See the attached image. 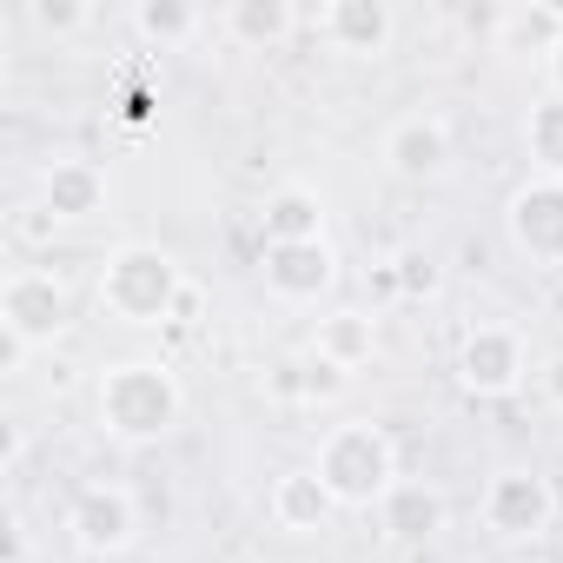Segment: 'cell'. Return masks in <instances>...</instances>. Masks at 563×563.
<instances>
[{
    "mask_svg": "<svg viewBox=\"0 0 563 563\" xmlns=\"http://www.w3.org/2000/svg\"><path fill=\"white\" fill-rule=\"evenodd\" d=\"M93 418L113 444H159L186 418V385L166 358H113L93 378Z\"/></svg>",
    "mask_w": 563,
    "mask_h": 563,
    "instance_id": "1",
    "label": "cell"
},
{
    "mask_svg": "<svg viewBox=\"0 0 563 563\" xmlns=\"http://www.w3.org/2000/svg\"><path fill=\"white\" fill-rule=\"evenodd\" d=\"M186 265L153 245V239H126L100 258V278H93V299L107 319L120 325H173L179 319V299H186Z\"/></svg>",
    "mask_w": 563,
    "mask_h": 563,
    "instance_id": "2",
    "label": "cell"
},
{
    "mask_svg": "<svg viewBox=\"0 0 563 563\" xmlns=\"http://www.w3.org/2000/svg\"><path fill=\"white\" fill-rule=\"evenodd\" d=\"M312 471L325 477V490L339 497V510H378L385 490L405 477L391 431L372 424V418H339V424H325V438H319V451H312Z\"/></svg>",
    "mask_w": 563,
    "mask_h": 563,
    "instance_id": "3",
    "label": "cell"
},
{
    "mask_svg": "<svg viewBox=\"0 0 563 563\" xmlns=\"http://www.w3.org/2000/svg\"><path fill=\"white\" fill-rule=\"evenodd\" d=\"M477 517L497 543H537L563 523V504H556V484L537 471V464H504L484 477V497H477Z\"/></svg>",
    "mask_w": 563,
    "mask_h": 563,
    "instance_id": "4",
    "label": "cell"
},
{
    "mask_svg": "<svg viewBox=\"0 0 563 563\" xmlns=\"http://www.w3.org/2000/svg\"><path fill=\"white\" fill-rule=\"evenodd\" d=\"M74 325V286L54 265H14L0 278V332H14L34 352H54Z\"/></svg>",
    "mask_w": 563,
    "mask_h": 563,
    "instance_id": "5",
    "label": "cell"
},
{
    "mask_svg": "<svg viewBox=\"0 0 563 563\" xmlns=\"http://www.w3.org/2000/svg\"><path fill=\"white\" fill-rule=\"evenodd\" d=\"M451 372H457V385H464L471 398H484V405L517 398V391L530 385V339H523L517 325H504V319H477V325L457 339Z\"/></svg>",
    "mask_w": 563,
    "mask_h": 563,
    "instance_id": "6",
    "label": "cell"
},
{
    "mask_svg": "<svg viewBox=\"0 0 563 563\" xmlns=\"http://www.w3.org/2000/svg\"><path fill=\"white\" fill-rule=\"evenodd\" d=\"M60 530H67V543L80 550V556H93V563H107V556H126L133 543H140V497L126 490V484H80L74 490V504H67V517H60Z\"/></svg>",
    "mask_w": 563,
    "mask_h": 563,
    "instance_id": "7",
    "label": "cell"
},
{
    "mask_svg": "<svg viewBox=\"0 0 563 563\" xmlns=\"http://www.w3.org/2000/svg\"><path fill=\"white\" fill-rule=\"evenodd\" d=\"M378 159H385L391 179H405V186H431V179L451 173V159H457V133H451V120H444L438 107H411V113H398V120L385 126Z\"/></svg>",
    "mask_w": 563,
    "mask_h": 563,
    "instance_id": "8",
    "label": "cell"
},
{
    "mask_svg": "<svg viewBox=\"0 0 563 563\" xmlns=\"http://www.w3.org/2000/svg\"><path fill=\"white\" fill-rule=\"evenodd\" d=\"M504 239L523 265L563 272V179H523L504 199Z\"/></svg>",
    "mask_w": 563,
    "mask_h": 563,
    "instance_id": "9",
    "label": "cell"
},
{
    "mask_svg": "<svg viewBox=\"0 0 563 563\" xmlns=\"http://www.w3.org/2000/svg\"><path fill=\"white\" fill-rule=\"evenodd\" d=\"M258 286L278 306H319L339 286V252L332 239H299V245H265L258 252Z\"/></svg>",
    "mask_w": 563,
    "mask_h": 563,
    "instance_id": "10",
    "label": "cell"
},
{
    "mask_svg": "<svg viewBox=\"0 0 563 563\" xmlns=\"http://www.w3.org/2000/svg\"><path fill=\"white\" fill-rule=\"evenodd\" d=\"M306 21L345 60H385L391 41H398V8H391V0H325V8L306 14Z\"/></svg>",
    "mask_w": 563,
    "mask_h": 563,
    "instance_id": "11",
    "label": "cell"
},
{
    "mask_svg": "<svg viewBox=\"0 0 563 563\" xmlns=\"http://www.w3.org/2000/svg\"><path fill=\"white\" fill-rule=\"evenodd\" d=\"M107 206H113V179H107L100 159H74V153L47 159V173H41V212L54 225H87Z\"/></svg>",
    "mask_w": 563,
    "mask_h": 563,
    "instance_id": "12",
    "label": "cell"
},
{
    "mask_svg": "<svg viewBox=\"0 0 563 563\" xmlns=\"http://www.w3.org/2000/svg\"><path fill=\"white\" fill-rule=\"evenodd\" d=\"M265 517L278 537H319L339 523V497L325 490V477L312 464H292V471H278L272 490H265Z\"/></svg>",
    "mask_w": 563,
    "mask_h": 563,
    "instance_id": "13",
    "label": "cell"
},
{
    "mask_svg": "<svg viewBox=\"0 0 563 563\" xmlns=\"http://www.w3.org/2000/svg\"><path fill=\"white\" fill-rule=\"evenodd\" d=\"M444 523H451V497L431 477H398L385 490V504H378V530L391 543H431Z\"/></svg>",
    "mask_w": 563,
    "mask_h": 563,
    "instance_id": "14",
    "label": "cell"
},
{
    "mask_svg": "<svg viewBox=\"0 0 563 563\" xmlns=\"http://www.w3.org/2000/svg\"><path fill=\"white\" fill-rule=\"evenodd\" d=\"M299 27H306V14L292 8V0H225V8H219V34L232 47H245V54L286 47Z\"/></svg>",
    "mask_w": 563,
    "mask_h": 563,
    "instance_id": "15",
    "label": "cell"
},
{
    "mask_svg": "<svg viewBox=\"0 0 563 563\" xmlns=\"http://www.w3.org/2000/svg\"><path fill=\"white\" fill-rule=\"evenodd\" d=\"M312 358L339 365L345 378L365 372V365L378 358V312H365V306H332V312L319 319V332H312Z\"/></svg>",
    "mask_w": 563,
    "mask_h": 563,
    "instance_id": "16",
    "label": "cell"
},
{
    "mask_svg": "<svg viewBox=\"0 0 563 563\" xmlns=\"http://www.w3.org/2000/svg\"><path fill=\"white\" fill-rule=\"evenodd\" d=\"M265 245H299V239H325V199L312 186H278L258 212Z\"/></svg>",
    "mask_w": 563,
    "mask_h": 563,
    "instance_id": "17",
    "label": "cell"
},
{
    "mask_svg": "<svg viewBox=\"0 0 563 563\" xmlns=\"http://www.w3.org/2000/svg\"><path fill=\"white\" fill-rule=\"evenodd\" d=\"M497 47L550 60L563 47V8H543V0H517V8H504L497 14Z\"/></svg>",
    "mask_w": 563,
    "mask_h": 563,
    "instance_id": "18",
    "label": "cell"
},
{
    "mask_svg": "<svg viewBox=\"0 0 563 563\" xmlns=\"http://www.w3.org/2000/svg\"><path fill=\"white\" fill-rule=\"evenodd\" d=\"M126 21H133V34H140L146 47H159V54H173V47H186V41L206 34V8H192V0H133Z\"/></svg>",
    "mask_w": 563,
    "mask_h": 563,
    "instance_id": "19",
    "label": "cell"
},
{
    "mask_svg": "<svg viewBox=\"0 0 563 563\" xmlns=\"http://www.w3.org/2000/svg\"><path fill=\"white\" fill-rule=\"evenodd\" d=\"M523 159H530V179H563V100L556 93L530 100V113H523Z\"/></svg>",
    "mask_w": 563,
    "mask_h": 563,
    "instance_id": "20",
    "label": "cell"
},
{
    "mask_svg": "<svg viewBox=\"0 0 563 563\" xmlns=\"http://www.w3.org/2000/svg\"><path fill=\"white\" fill-rule=\"evenodd\" d=\"M27 21H34L41 34L67 41V34H80V27H93V8H87V0H27Z\"/></svg>",
    "mask_w": 563,
    "mask_h": 563,
    "instance_id": "21",
    "label": "cell"
},
{
    "mask_svg": "<svg viewBox=\"0 0 563 563\" xmlns=\"http://www.w3.org/2000/svg\"><path fill=\"white\" fill-rule=\"evenodd\" d=\"M391 278H398V292H405V299H431V292H438V265H431L418 245L391 258Z\"/></svg>",
    "mask_w": 563,
    "mask_h": 563,
    "instance_id": "22",
    "label": "cell"
},
{
    "mask_svg": "<svg viewBox=\"0 0 563 563\" xmlns=\"http://www.w3.org/2000/svg\"><path fill=\"white\" fill-rule=\"evenodd\" d=\"M27 358H34V345H21L14 332H0V378H21Z\"/></svg>",
    "mask_w": 563,
    "mask_h": 563,
    "instance_id": "23",
    "label": "cell"
},
{
    "mask_svg": "<svg viewBox=\"0 0 563 563\" xmlns=\"http://www.w3.org/2000/svg\"><path fill=\"white\" fill-rule=\"evenodd\" d=\"M537 385H543V398L563 411V352H550V358L537 365Z\"/></svg>",
    "mask_w": 563,
    "mask_h": 563,
    "instance_id": "24",
    "label": "cell"
},
{
    "mask_svg": "<svg viewBox=\"0 0 563 563\" xmlns=\"http://www.w3.org/2000/svg\"><path fill=\"white\" fill-rule=\"evenodd\" d=\"M21 457H27V424H21V418H8V451H0V471L14 477V471H21Z\"/></svg>",
    "mask_w": 563,
    "mask_h": 563,
    "instance_id": "25",
    "label": "cell"
},
{
    "mask_svg": "<svg viewBox=\"0 0 563 563\" xmlns=\"http://www.w3.org/2000/svg\"><path fill=\"white\" fill-rule=\"evenodd\" d=\"M543 80H550V87H543V93H556V100H563V47H556V54H550V60H543Z\"/></svg>",
    "mask_w": 563,
    "mask_h": 563,
    "instance_id": "26",
    "label": "cell"
},
{
    "mask_svg": "<svg viewBox=\"0 0 563 563\" xmlns=\"http://www.w3.org/2000/svg\"><path fill=\"white\" fill-rule=\"evenodd\" d=\"M192 319H199V286H186V299H179V319H173V325H192Z\"/></svg>",
    "mask_w": 563,
    "mask_h": 563,
    "instance_id": "27",
    "label": "cell"
},
{
    "mask_svg": "<svg viewBox=\"0 0 563 563\" xmlns=\"http://www.w3.org/2000/svg\"><path fill=\"white\" fill-rule=\"evenodd\" d=\"M510 563H543V556H537V550H523V556H510Z\"/></svg>",
    "mask_w": 563,
    "mask_h": 563,
    "instance_id": "28",
    "label": "cell"
},
{
    "mask_svg": "<svg viewBox=\"0 0 563 563\" xmlns=\"http://www.w3.org/2000/svg\"><path fill=\"white\" fill-rule=\"evenodd\" d=\"M556 537H563V523H556Z\"/></svg>",
    "mask_w": 563,
    "mask_h": 563,
    "instance_id": "29",
    "label": "cell"
}]
</instances>
